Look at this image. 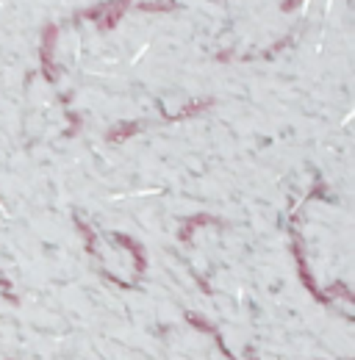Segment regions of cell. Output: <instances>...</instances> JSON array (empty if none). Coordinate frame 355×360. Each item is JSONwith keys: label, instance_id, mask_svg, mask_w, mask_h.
Listing matches in <instances>:
<instances>
[{"label": "cell", "instance_id": "cell-7", "mask_svg": "<svg viewBox=\"0 0 355 360\" xmlns=\"http://www.w3.org/2000/svg\"><path fill=\"white\" fill-rule=\"evenodd\" d=\"M300 3H303V0H283V3H280V8H283V11H289V8L300 6Z\"/></svg>", "mask_w": 355, "mask_h": 360}, {"label": "cell", "instance_id": "cell-5", "mask_svg": "<svg viewBox=\"0 0 355 360\" xmlns=\"http://www.w3.org/2000/svg\"><path fill=\"white\" fill-rule=\"evenodd\" d=\"M139 128H142V125H133V122H128V125H123V128H117V131H111V134H108V139H111V141H123L125 136L136 134Z\"/></svg>", "mask_w": 355, "mask_h": 360}, {"label": "cell", "instance_id": "cell-1", "mask_svg": "<svg viewBox=\"0 0 355 360\" xmlns=\"http://www.w3.org/2000/svg\"><path fill=\"white\" fill-rule=\"evenodd\" d=\"M131 3L133 0H108L106 6H97V8L84 11L81 17H87V20H97L100 31H108V28H114V25L123 20V14L128 11V6H131Z\"/></svg>", "mask_w": 355, "mask_h": 360}, {"label": "cell", "instance_id": "cell-6", "mask_svg": "<svg viewBox=\"0 0 355 360\" xmlns=\"http://www.w3.org/2000/svg\"><path fill=\"white\" fill-rule=\"evenodd\" d=\"M142 11H170V8H175L173 3H142L139 6Z\"/></svg>", "mask_w": 355, "mask_h": 360}, {"label": "cell", "instance_id": "cell-2", "mask_svg": "<svg viewBox=\"0 0 355 360\" xmlns=\"http://www.w3.org/2000/svg\"><path fill=\"white\" fill-rule=\"evenodd\" d=\"M56 39H58V28L47 25L42 31V75L44 81H56V64H53V50H56Z\"/></svg>", "mask_w": 355, "mask_h": 360}, {"label": "cell", "instance_id": "cell-4", "mask_svg": "<svg viewBox=\"0 0 355 360\" xmlns=\"http://www.w3.org/2000/svg\"><path fill=\"white\" fill-rule=\"evenodd\" d=\"M117 238H120V241H123V244L131 250L133 255H136V266H139V269H144V255H142V247H139L133 238H128V236H117Z\"/></svg>", "mask_w": 355, "mask_h": 360}, {"label": "cell", "instance_id": "cell-3", "mask_svg": "<svg viewBox=\"0 0 355 360\" xmlns=\"http://www.w3.org/2000/svg\"><path fill=\"white\" fill-rule=\"evenodd\" d=\"M208 222H214V225H217V219H214V217H192V219L186 222V227L180 230V238L186 241V238L192 236V230H194V227H197V225H208Z\"/></svg>", "mask_w": 355, "mask_h": 360}]
</instances>
